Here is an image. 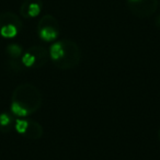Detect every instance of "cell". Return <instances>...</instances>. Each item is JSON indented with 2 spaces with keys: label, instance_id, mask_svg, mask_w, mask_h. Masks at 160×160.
Segmentation results:
<instances>
[{
  "label": "cell",
  "instance_id": "obj_1",
  "mask_svg": "<svg viewBox=\"0 0 160 160\" xmlns=\"http://www.w3.org/2000/svg\"><path fill=\"white\" fill-rule=\"evenodd\" d=\"M42 100L41 91L34 85L29 82L19 85L12 93V102L21 105L29 115L40 110Z\"/></svg>",
  "mask_w": 160,
  "mask_h": 160
},
{
  "label": "cell",
  "instance_id": "obj_2",
  "mask_svg": "<svg viewBox=\"0 0 160 160\" xmlns=\"http://www.w3.org/2000/svg\"><path fill=\"white\" fill-rule=\"evenodd\" d=\"M64 53L59 60L55 62L56 66L62 70H69L79 65L81 60V51L79 46L73 41L65 40L62 41Z\"/></svg>",
  "mask_w": 160,
  "mask_h": 160
},
{
  "label": "cell",
  "instance_id": "obj_3",
  "mask_svg": "<svg viewBox=\"0 0 160 160\" xmlns=\"http://www.w3.org/2000/svg\"><path fill=\"white\" fill-rule=\"evenodd\" d=\"M22 29V21L13 12L0 13V36L3 38H13Z\"/></svg>",
  "mask_w": 160,
  "mask_h": 160
},
{
  "label": "cell",
  "instance_id": "obj_4",
  "mask_svg": "<svg viewBox=\"0 0 160 160\" xmlns=\"http://www.w3.org/2000/svg\"><path fill=\"white\" fill-rule=\"evenodd\" d=\"M38 36L45 42H52L56 40L59 34V24L56 18L51 14L44 16L38 24Z\"/></svg>",
  "mask_w": 160,
  "mask_h": 160
},
{
  "label": "cell",
  "instance_id": "obj_5",
  "mask_svg": "<svg viewBox=\"0 0 160 160\" xmlns=\"http://www.w3.org/2000/svg\"><path fill=\"white\" fill-rule=\"evenodd\" d=\"M158 3V0H138L127 5L134 16L138 18H149L156 12Z\"/></svg>",
  "mask_w": 160,
  "mask_h": 160
},
{
  "label": "cell",
  "instance_id": "obj_6",
  "mask_svg": "<svg viewBox=\"0 0 160 160\" xmlns=\"http://www.w3.org/2000/svg\"><path fill=\"white\" fill-rule=\"evenodd\" d=\"M43 8L42 0H24L21 5L20 13L23 18H35L41 13Z\"/></svg>",
  "mask_w": 160,
  "mask_h": 160
},
{
  "label": "cell",
  "instance_id": "obj_7",
  "mask_svg": "<svg viewBox=\"0 0 160 160\" xmlns=\"http://www.w3.org/2000/svg\"><path fill=\"white\" fill-rule=\"evenodd\" d=\"M29 53L32 54V56L34 57V66L35 68H38V67L44 66L47 62V59H48V52L42 46H32L28 49Z\"/></svg>",
  "mask_w": 160,
  "mask_h": 160
},
{
  "label": "cell",
  "instance_id": "obj_8",
  "mask_svg": "<svg viewBox=\"0 0 160 160\" xmlns=\"http://www.w3.org/2000/svg\"><path fill=\"white\" fill-rule=\"evenodd\" d=\"M23 136H25V137L31 140L40 139L43 136L42 125L38 124V122H34V121H29L28 128H27V131H25V133L23 134Z\"/></svg>",
  "mask_w": 160,
  "mask_h": 160
},
{
  "label": "cell",
  "instance_id": "obj_9",
  "mask_svg": "<svg viewBox=\"0 0 160 160\" xmlns=\"http://www.w3.org/2000/svg\"><path fill=\"white\" fill-rule=\"evenodd\" d=\"M62 53H64V48H62V41H60V42L54 43V44L51 46V48H49V52H48V54H49V56H51V58L55 62H57V60H59L60 58H62Z\"/></svg>",
  "mask_w": 160,
  "mask_h": 160
},
{
  "label": "cell",
  "instance_id": "obj_10",
  "mask_svg": "<svg viewBox=\"0 0 160 160\" xmlns=\"http://www.w3.org/2000/svg\"><path fill=\"white\" fill-rule=\"evenodd\" d=\"M12 116L8 113L0 114V131L8 132L12 125Z\"/></svg>",
  "mask_w": 160,
  "mask_h": 160
},
{
  "label": "cell",
  "instance_id": "obj_11",
  "mask_svg": "<svg viewBox=\"0 0 160 160\" xmlns=\"http://www.w3.org/2000/svg\"><path fill=\"white\" fill-rule=\"evenodd\" d=\"M6 52L9 55L10 58L12 59H18L20 56H22V47L18 44H10L7 46L6 48Z\"/></svg>",
  "mask_w": 160,
  "mask_h": 160
},
{
  "label": "cell",
  "instance_id": "obj_12",
  "mask_svg": "<svg viewBox=\"0 0 160 160\" xmlns=\"http://www.w3.org/2000/svg\"><path fill=\"white\" fill-rule=\"evenodd\" d=\"M11 112L13 113V115L18 116V118H25V116L29 115L28 112L25 111L21 105H19L18 103H16V102L11 103Z\"/></svg>",
  "mask_w": 160,
  "mask_h": 160
},
{
  "label": "cell",
  "instance_id": "obj_13",
  "mask_svg": "<svg viewBox=\"0 0 160 160\" xmlns=\"http://www.w3.org/2000/svg\"><path fill=\"white\" fill-rule=\"evenodd\" d=\"M7 65H8V69H10V70L12 71V72H20V71H22V66H23V64H22V62H19L18 59H10V60H8V62H7Z\"/></svg>",
  "mask_w": 160,
  "mask_h": 160
},
{
  "label": "cell",
  "instance_id": "obj_14",
  "mask_svg": "<svg viewBox=\"0 0 160 160\" xmlns=\"http://www.w3.org/2000/svg\"><path fill=\"white\" fill-rule=\"evenodd\" d=\"M28 124H29V121L23 120V118H18V120L16 121V125H14V127H16L17 132H18L19 134L23 135L28 128Z\"/></svg>",
  "mask_w": 160,
  "mask_h": 160
},
{
  "label": "cell",
  "instance_id": "obj_15",
  "mask_svg": "<svg viewBox=\"0 0 160 160\" xmlns=\"http://www.w3.org/2000/svg\"><path fill=\"white\" fill-rule=\"evenodd\" d=\"M138 0H127V3H132V2H136Z\"/></svg>",
  "mask_w": 160,
  "mask_h": 160
},
{
  "label": "cell",
  "instance_id": "obj_16",
  "mask_svg": "<svg viewBox=\"0 0 160 160\" xmlns=\"http://www.w3.org/2000/svg\"><path fill=\"white\" fill-rule=\"evenodd\" d=\"M158 135H159V139H160V129H159V133H158Z\"/></svg>",
  "mask_w": 160,
  "mask_h": 160
}]
</instances>
